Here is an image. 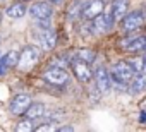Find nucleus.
<instances>
[{
  "label": "nucleus",
  "instance_id": "ddd939ff",
  "mask_svg": "<svg viewBox=\"0 0 146 132\" xmlns=\"http://www.w3.org/2000/svg\"><path fill=\"white\" fill-rule=\"evenodd\" d=\"M127 9H129V0H112L110 4V12L115 21H120L127 14Z\"/></svg>",
  "mask_w": 146,
  "mask_h": 132
},
{
  "label": "nucleus",
  "instance_id": "2eb2a0df",
  "mask_svg": "<svg viewBox=\"0 0 146 132\" xmlns=\"http://www.w3.org/2000/svg\"><path fill=\"white\" fill-rule=\"evenodd\" d=\"M45 115V105L43 103H33L31 101V105L28 106V110L24 112V117L26 118H29V120H38V118H41Z\"/></svg>",
  "mask_w": 146,
  "mask_h": 132
},
{
  "label": "nucleus",
  "instance_id": "a878e982",
  "mask_svg": "<svg viewBox=\"0 0 146 132\" xmlns=\"http://www.w3.org/2000/svg\"><path fill=\"white\" fill-rule=\"evenodd\" d=\"M21 2H31V0H21Z\"/></svg>",
  "mask_w": 146,
  "mask_h": 132
},
{
  "label": "nucleus",
  "instance_id": "9d476101",
  "mask_svg": "<svg viewBox=\"0 0 146 132\" xmlns=\"http://www.w3.org/2000/svg\"><path fill=\"white\" fill-rule=\"evenodd\" d=\"M95 82L100 93H107L110 89V72L105 67H98L95 72Z\"/></svg>",
  "mask_w": 146,
  "mask_h": 132
},
{
  "label": "nucleus",
  "instance_id": "39448f33",
  "mask_svg": "<svg viewBox=\"0 0 146 132\" xmlns=\"http://www.w3.org/2000/svg\"><path fill=\"white\" fill-rule=\"evenodd\" d=\"M70 67H72V72H74L76 79L79 82H90L91 77H93V72L91 69L88 67V63L83 62V60H78V58H72L70 60Z\"/></svg>",
  "mask_w": 146,
  "mask_h": 132
},
{
  "label": "nucleus",
  "instance_id": "aec40b11",
  "mask_svg": "<svg viewBox=\"0 0 146 132\" xmlns=\"http://www.w3.org/2000/svg\"><path fill=\"white\" fill-rule=\"evenodd\" d=\"M84 4L86 2H78L76 5H72L70 9H69V17H74V16H81V12H83V9H84Z\"/></svg>",
  "mask_w": 146,
  "mask_h": 132
},
{
  "label": "nucleus",
  "instance_id": "0eeeda50",
  "mask_svg": "<svg viewBox=\"0 0 146 132\" xmlns=\"http://www.w3.org/2000/svg\"><path fill=\"white\" fill-rule=\"evenodd\" d=\"M29 16L33 19H50L53 14V5L50 2H35L29 9H28Z\"/></svg>",
  "mask_w": 146,
  "mask_h": 132
},
{
  "label": "nucleus",
  "instance_id": "4be33fe9",
  "mask_svg": "<svg viewBox=\"0 0 146 132\" xmlns=\"http://www.w3.org/2000/svg\"><path fill=\"white\" fill-rule=\"evenodd\" d=\"M139 122L141 123H146V112H141L139 113Z\"/></svg>",
  "mask_w": 146,
  "mask_h": 132
},
{
  "label": "nucleus",
  "instance_id": "1a4fd4ad",
  "mask_svg": "<svg viewBox=\"0 0 146 132\" xmlns=\"http://www.w3.org/2000/svg\"><path fill=\"white\" fill-rule=\"evenodd\" d=\"M38 38H40V43H41V48L43 50H53L55 45H57V33L52 29V28H46V29H41L38 28Z\"/></svg>",
  "mask_w": 146,
  "mask_h": 132
},
{
  "label": "nucleus",
  "instance_id": "9b49d317",
  "mask_svg": "<svg viewBox=\"0 0 146 132\" xmlns=\"http://www.w3.org/2000/svg\"><path fill=\"white\" fill-rule=\"evenodd\" d=\"M146 89V74L144 72H137L134 74V77L129 81L127 84V91L131 94H139Z\"/></svg>",
  "mask_w": 146,
  "mask_h": 132
},
{
  "label": "nucleus",
  "instance_id": "5701e85b",
  "mask_svg": "<svg viewBox=\"0 0 146 132\" xmlns=\"http://www.w3.org/2000/svg\"><path fill=\"white\" fill-rule=\"evenodd\" d=\"M48 2H50L52 5H62V4H64V0H48Z\"/></svg>",
  "mask_w": 146,
  "mask_h": 132
},
{
  "label": "nucleus",
  "instance_id": "dca6fc26",
  "mask_svg": "<svg viewBox=\"0 0 146 132\" xmlns=\"http://www.w3.org/2000/svg\"><path fill=\"white\" fill-rule=\"evenodd\" d=\"M74 58L83 60V62H86V63H91V62H95L96 53H95L93 50H90V48H83V50H78V51L74 53Z\"/></svg>",
  "mask_w": 146,
  "mask_h": 132
},
{
  "label": "nucleus",
  "instance_id": "f3484780",
  "mask_svg": "<svg viewBox=\"0 0 146 132\" xmlns=\"http://www.w3.org/2000/svg\"><path fill=\"white\" fill-rule=\"evenodd\" d=\"M127 62H129L131 67L134 69L136 74L144 71V58H143V57H134V58H131V60H127Z\"/></svg>",
  "mask_w": 146,
  "mask_h": 132
},
{
  "label": "nucleus",
  "instance_id": "393cba45",
  "mask_svg": "<svg viewBox=\"0 0 146 132\" xmlns=\"http://www.w3.org/2000/svg\"><path fill=\"white\" fill-rule=\"evenodd\" d=\"M0 22H2V11H0Z\"/></svg>",
  "mask_w": 146,
  "mask_h": 132
},
{
  "label": "nucleus",
  "instance_id": "7ed1b4c3",
  "mask_svg": "<svg viewBox=\"0 0 146 132\" xmlns=\"http://www.w3.org/2000/svg\"><path fill=\"white\" fill-rule=\"evenodd\" d=\"M134 74L136 72L129 65V62H117L110 69V79L119 81V82H125V84H129V81L134 77Z\"/></svg>",
  "mask_w": 146,
  "mask_h": 132
},
{
  "label": "nucleus",
  "instance_id": "bb28decb",
  "mask_svg": "<svg viewBox=\"0 0 146 132\" xmlns=\"http://www.w3.org/2000/svg\"><path fill=\"white\" fill-rule=\"evenodd\" d=\"M144 51H146V48H144Z\"/></svg>",
  "mask_w": 146,
  "mask_h": 132
},
{
  "label": "nucleus",
  "instance_id": "423d86ee",
  "mask_svg": "<svg viewBox=\"0 0 146 132\" xmlns=\"http://www.w3.org/2000/svg\"><path fill=\"white\" fill-rule=\"evenodd\" d=\"M31 105V96L26 94V93H19L12 98L11 105H9V112L12 115H24V112L28 110V106Z\"/></svg>",
  "mask_w": 146,
  "mask_h": 132
},
{
  "label": "nucleus",
  "instance_id": "6ab92c4d",
  "mask_svg": "<svg viewBox=\"0 0 146 132\" xmlns=\"http://www.w3.org/2000/svg\"><path fill=\"white\" fill-rule=\"evenodd\" d=\"M35 130H38V132H55V130H57V127H55V123H53V122H45V123H41V125L35 127Z\"/></svg>",
  "mask_w": 146,
  "mask_h": 132
},
{
  "label": "nucleus",
  "instance_id": "f257e3e1",
  "mask_svg": "<svg viewBox=\"0 0 146 132\" xmlns=\"http://www.w3.org/2000/svg\"><path fill=\"white\" fill-rule=\"evenodd\" d=\"M40 57H41V50H40L38 46L28 45V46H24V50L19 53L17 67L23 69V71H31L35 65L40 62Z\"/></svg>",
  "mask_w": 146,
  "mask_h": 132
},
{
  "label": "nucleus",
  "instance_id": "412c9836",
  "mask_svg": "<svg viewBox=\"0 0 146 132\" xmlns=\"http://www.w3.org/2000/svg\"><path fill=\"white\" fill-rule=\"evenodd\" d=\"M57 130L58 132H72L74 127H72V125H64V127H57Z\"/></svg>",
  "mask_w": 146,
  "mask_h": 132
},
{
  "label": "nucleus",
  "instance_id": "a211bd4d",
  "mask_svg": "<svg viewBox=\"0 0 146 132\" xmlns=\"http://www.w3.org/2000/svg\"><path fill=\"white\" fill-rule=\"evenodd\" d=\"M16 130H17V132H31V130H35L33 120H29V118H24L23 122H19V123L16 125Z\"/></svg>",
  "mask_w": 146,
  "mask_h": 132
},
{
  "label": "nucleus",
  "instance_id": "f8f14e48",
  "mask_svg": "<svg viewBox=\"0 0 146 132\" xmlns=\"http://www.w3.org/2000/svg\"><path fill=\"white\" fill-rule=\"evenodd\" d=\"M17 60H19V51H9L4 57H0V76L5 74L9 69L16 67Z\"/></svg>",
  "mask_w": 146,
  "mask_h": 132
},
{
  "label": "nucleus",
  "instance_id": "f03ea898",
  "mask_svg": "<svg viewBox=\"0 0 146 132\" xmlns=\"http://www.w3.org/2000/svg\"><path fill=\"white\" fill-rule=\"evenodd\" d=\"M144 21H146V16H144L143 11L129 12V14H125V16L120 19V29H122L124 33L137 31L141 26H144Z\"/></svg>",
  "mask_w": 146,
  "mask_h": 132
},
{
  "label": "nucleus",
  "instance_id": "4468645a",
  "mask_svg": "<svg viewBox=\"0 0 146 132\" xmlns=\"http://www.w3.org/2000/svg\"><path fill=\"white\" fill-rule=\"evenodd\" d=\"M26 12H28V7H26L24 2H21V0H19V2H14L12 5H9L7 11H5V14L11 19H21Z\"/></svg>",
  "mask_w": 146,
  "mask_h": 132
},
{
  "label": "nucleus",
  "instance_id": "b1692460",
  "mask_svg": "<svg viewBox=\"0 0 146 132\" xmlns=\"http://www.w3.org/2000/svg\"><path fill=\"white\" fill-rule=\"evenodd\" d=\"M143 58H144V71H143V72H146V55H144Z\"/></svg>",
  "mask_w": 146,
  "mask_h": 132
},
{
  "label": "nucleus",
  "instance_id": "20e7f679",
  "mask_svg": "<svg viewBox=\"0 0 146 132\" xmlns=\"http://www.w3.org/2000/svg\"><path fill=\"white\" fill-rule=\"evenodd\" d=\"M43 79L48 82V84H53V86H64L69 82V74L65 69L62 67H52L48 69L45 74H43Z\"/></svg>",
  "mask_w": 146,
  "mask_h": 132
},
{
  "label": "nucleus",
  "instance_id": "6e6552de",
  "mask_svg": "<svg viewBox=\"0 0 146 132\" xmlns=\"http://www.w3.org/2000/svg\"><path fill=\"white\" fill-rule=\"evenodd\" d=\"M105 11V4H103V0H90V2L84 4V9L81 12V17L86 19V21H91L95 19L96 16L103 14Z\"/></svg>",
  "mask_w": 146,
  "mask_h": 132
}]
</instances>
